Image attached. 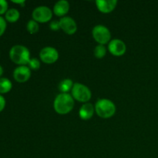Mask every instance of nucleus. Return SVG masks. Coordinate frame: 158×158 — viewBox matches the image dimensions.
<instances>
[{
    "label": "nucleus",
    "instance_id": "obj_1",
    "mask_svg": "<svg viewBox=\"0 0 158 158\" xmlns=\"http://www.w3.org/2000/svg\"><path fill=\"white\" fill-rule=\"evenodd\" d=\"M53 107L56 112L61 115L69 114L74 107V99L69 94H60L54 100Z\"/></svg>",
    "mask_w": 158,
    "mask_h": 158
},
{
    "label": "nucleus",
    "instance_id": "obj_2",
    "mask_svg": "<svg viewBox=\"0 0 158 158\" xmlns=\"http://www.w3.org/2000/svg\"><path fill=\"white\" fill-rule=\"evenodd\" d=\"M9 57L14 63L19 66H26L30 60V52L26 46L15 45L10 49Z\"/></svg>",
    "mask_w": 158,
    "mask_h": 158
},
{
    "label": "nucleus",
    "instance_id": "obj_3",
    "mask_svg": "<svg viewBox=\"0 0 158 158\" xmlns=\"http://www.w3.org/2000/svg\"><path fill=\"white\" fill-rule=\"evenodd\" d=\"M116 106L108 99H100L95 104V112L103 119L112 117L116 113Z\"/></svg>",
    "mask_w": 158,
    "mask_h": 158
},
{
    "label": "nucleus",
    "instance_id": "obj_4",
    "mask_svg": "<svg viewBox=\"0 0 158 158\" xmlns=\"http://www.w3.org/2000/svg\"><path fill=\"white\" fill-rule=\"evenodd\" d=\"M72 97L74 100L81 103H87L92 97L90 89L84 84L75 83L72 89Z\"/></svg>",
    "mask_w": 158,
    "mask_h": 158
},
{
    "label": "nucleus",
    "instance_id": "obj_5",
    "mask_svg": "<svg viewBox=\"0 0 158 158\" xmlns=\"http://www.w3.org/2000/svg\"><path fill=\"white\" fill-rule=\"evenodd\" d=\"M92 35L95 41L100 45H105L110 42V31L103 25H97L94 26L92 30Z\"/></svg>",
    "mask_w": 158,
    "mask_h": 158
},
{
    "label": "nucleus",
    "instance_id": "obj_6",
    "mask_svg": "<svg viewBox=\"0 0 158 158\" xmlns=\"http://www.w3.org/2000/svg\"><path fill=\"white\" fill-rule=\"evenodd\" d=\"M32 16L33 20L37 23H45L49 22L52 19V12L47 6H38L32 11Z\"/></svg>",
    "mask_w": 158,
    "mask_h": 158
},
{
    "label": "nucleus",
    "instance_id": "obj_7",
    "mask_svg": "<svg viewBox=\"0 0 158 158\" xmlns=\"http://www.w3.org/2000/svg\"><path fill=\"white\" fill-rule=\"evenodd\" d=\"M41 61L46 64H52L59 59V52L56 48L52 46H46L43 48L40 52Z\"/></svg>",
    "mask_w": 158,
    "mask_h": 158
},
{
    "label": "nucleus",
    "instance_id": "obj_8",
    "mask_svg": "<svg viewBox=\"0 0 158 158\" xmlns=\"http://www.w3.org/2000/svg\"><path fill=\"white\" fill-rule=\"evenodd\" d=\"M108 50L115 56H121L126 52L127 46L123 41L115 39L110 40V42L108 43Z\"/></svg>",
    "mask_w": 158,
    "mask_h": 158
},
{
    "label": "nucleus",
    "instance_id": "obj_9",
    "mask_svg": "<svg viewBox=\"0 0 158 158\" xmlns=\"http://www.w3.org/2000/svg\"><path fill=\"white\" fill-rule=\"evenodd\" d=\"M60 28L65 33L73 35L77 30V25L75 20L69 16L62 17L60 20Z\"/></svg>",
    "mask_w": 158,
    "mask_h": 158
},
{
    "label": "nucleus",
    "instance_id": "obj_10",
    "mask_svg": "<svg viewBox=\"0 0 158 158\" xmlns=\"http://www.w3.org/2000/svg\"><path fill=\"white\" fill-rule=\"evenodd\" d=\"M13 77L19 83H26L31 77V69L28 66H19L14 69Z\"/></svg>",
    "mask_w": 158,
    "mask_h": 158
},
{
    "label": "nucleus",
    "instance_id": "obj_11",
    "mask_svg": "<svg viewBox=\"0 0 158 158\" xmlns=\"http://www.w3.org/2000/svg\"><path fill=\"white\" fill-rule=\"evenodd\" d=\"M117 5V1L116 0H97L96 6L98 10L102 13L107 14L115 9Z\"/></svg>",
    "mask_w": 158,
    "mask_h": 158
},
{
    "label": "nucleus",
    "instance_id": "obj_12",
    "mask_svg": "<svg viewBox=\"0 0 158 158\" xmlns=\"http://www.w3.org/2000/svg\"><path fill=\"white\" fill-rule=\"evenodd\" d=\"M95 112V106H93L92 103H86L82 105L79 111L80 117L83 120H88L92 118Z\"/></svg>",
    "mask_w": 158,
    "mask_h": 158
},
{
    "label": "nucleus",
    "instance_id": "obj_13",
    "mask_svg": "<svg viewBox=\"0 0 158 158\" xmlns=\"http://www.w3.org/2000/svg\"><path fill=\"white\" fill-rule=\"evenodd\" d=\"M69 3L66 0H60L54 5L53 12L57 16H63L69 12Z\"/></svg>",
    "mask_w": 158,
    "mask_h": 158
},
{
    "label": "nucleus",
    "instance_id": "obj_14",
    "mask_svg": "<svg viewBox=\"0 0 158 158\" xmlns=\"http://www.w3.org/2000/svg\"><path fill=\"white\" fill-rule=\"evenodd\" d=\"M73 82L70 79H64L62 80L59 85V89L62 94H68L69 90H72L73 86Z\"/></svg>",
    "mask_w": 158,
    "mask_h": 158
},
{
    "label": "nucleus",
    "instance_id": "obj_15",
    "mask_svg": "<svg viewBox=\"0 0 158 158\" xmlns=\"http://www.w3.org/2000/svg\"><path fill=\"white\" fill-rule=\"evenodd\" d=\"M6 20L9 22V23H15L18 21L20 17V13L18 9H8L7 12H6Z\"/></svg>",
    "mask_w": 158,
    "mask_h": 158
},
{
    "label": "nucleus",
    "instance_id": "obj_16",
    "mask_svg": "<svg viewBox=\"0 0 158 158\" xmlns=\"http://www.w3.org/2000/svg\"><path fill=\"white\" fill-rule=\"evenodd\" d=\"M12 83L9 79L1 77L0 78V94L9 93L12 89Z\"/></svg>",
    "mask_w": 158,
    "mask_h": 158
},
{
    "label": "nucleus",
    "instance_id": "obj_17",
    "mask_svg": "<svg viewBox=\"0 0 158 158\" xmlns=\"http://www.w3.org/2000/svg\"><path fill=\"white\" fill-rule=\"evenodd\" d=\"M26 29H27V31L30 34H35L39 32L40 26H39V23H37V22H35V20L33 19H31L27 23Z\"/></svg>",
    "mask_w": 158,
    "mask_h": 158
},
{
    "label": "nucleus",
    "instance_id": "obj_18",
    "mask_svg": "<svg viewBox=\"0 0 158 158\" xmlns=\"http://www.w3.org/2000/svg\"><path fill=\"white\" fill-rule=\"evenodd\" d=\"M106 49L104 45L98 44L94 49V56L97 59H102L106 56Z\"/></svg>",
    "mask_w": 158,
    "mask_h": 158
},
{
    "label": "nucleus",
    "instance_id": "obj_19",
    "mask_svg": "<svg viewBox=\"0 0 158 158\" xmlns=\"http://www.w3.org/2000/svg\"><path fill=\"white\" fill-rule=\"evenodd\" d=\"M28 67L30 69H32V70H38L40 68V66H41V63H40V61L36 58H31L29 60V63H28Z\"/></svg>",
    "mask_w": 158,
    "mask_h": 158
},
{
    "label": "nucleus",
    "instance_id": "obj_20",
    "mask_svg": "<svg viewBox=\"0 0 158 158\" xmlns=\"http://www.w3.org/2000/svg\"><path fill=\"white\" fill-rule=\"evenodd\" d=\"M8 11V2L6 0H0V15L6 13Z\"/></svg>",
    "mask_w": 158,
    "mask_h": 158
},
{
    "label": "nucleus",
    "instance_id": "obj_21",
    "mask_svg": "<svg viewBox=\"0 0 158 158\" xmlns=\"http://www.w3.org/2000/svg\"><path fill=\"white\" fill-rule=\"evenodd\" d=\"M6 21L3 17L0 16V36L5 32L6 29Z\"/></svg>",
    "mask_w": 158,
    "mask_h": 158
},
{
    "label": "nucleus",
    "instance_id": "obj_22",
    "mask_svg": "<svg viewBox=\"0 0 158 158\" xmlns=\"http://www.w3.org/2000/svg\"><path fill=\"white\" fill-rule=\"evenodd\" d=\"M49 28H50L53 31H58L60 30L61 28H60V21H56V20H53L49 24Z\"/></svg>",
    "mask_w": 158,
    "mask_h": 158
},
{
    "label": "nucleus",
    "instance_id": "obj_23",
    "mask_svg": "<svg viewBox=\"0 0 158 158\" xmlns=\"http://www.w3.org/2000/svg\"><path fill=\"white\" fill-rule=\"evenodd\" d=\"M5 106H6V100H5L4 97L0 94V112L4 110Z\"/></svg>",
    "mask_w": 158,
    "mask_h": 158
},
{
    "label": "nucleus",
    "instance_id": "obj_24",
    "mask_svg": "<svg viewBox=\"0 0 158 158\" xmlns=\"http://www.w3.org/2000/svg\"><path fill=\"white\" fill-rule=\"evenodd\" d=\"M12 2L14 3H16V4H20L22 6H24L25 2H26L24 0H21V1H12Z\"/></svg>",
    "mask_w": 158,
    "mask_h": 158
},
{
    "label": "nucleus",
    "instance_id": "obj_25",
    "mask_svg": "<svg viewBox=\"0 0 158 158\" xmlns=\"http://www.w3.org/2000/svg\"><path fill=\"white\" fill-rule=\"evenodd\" d=\"M3 72H4V70H3L2 66L1 65H0V78H1L2 75V74H3Z\"/></svg>",
    "mask_w": 158,
    "mask_h": 158
}]
</instances>
